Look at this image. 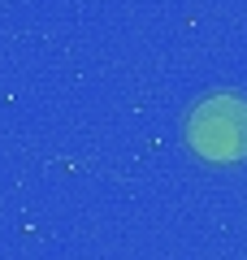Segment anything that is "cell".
Segmentation results:
<instances>
[{
  "label": "cell",
  "instance_id": "obj_1",
  "mask_svg": "<svg viewBox=\"0 0 247 260\" xmlns=\"http://www.w3.org/2000/svg\"><path fill=\"white\" fill-rule=\"evenodd\" d=\"M187 143L204 160H243L247 156V100L238 95H208L187 117Z\"/></svg>",
  "mask_w": 247,
  "mask_h": 260
}]
</instances>
